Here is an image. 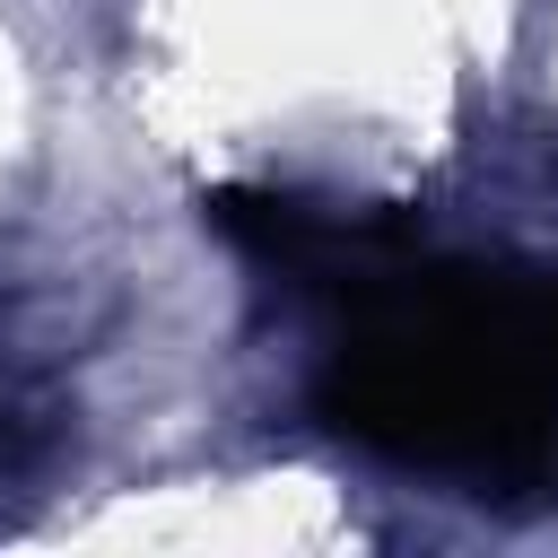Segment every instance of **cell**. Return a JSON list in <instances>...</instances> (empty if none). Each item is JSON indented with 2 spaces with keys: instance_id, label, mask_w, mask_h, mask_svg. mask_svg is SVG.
<instances>
[{
  "instance_id": "cell-2",
  "label": "cell",
  "mask_w": 558,
  "mask_h": 558,
  "mask_svg": "<svg viewBox=\"0 0 558 558\" xmlns=\"http://www.w3.org/2000/svg\"><path fill=\"white\" fill-rule=\"evenodd\" d=\"M52 453V427L26 410V401H0V480H17V471H35Z\"/></svg>"
},
{
  "instance_id": "cell-1",
  "label": "cell",
  "mask_w": 558,
  "mask_h": 558,
  "mask_svg": "<svg viewBox=\"0 0 558 558\" xmlns=\"http://www.w3.org/2000/svg\"><path fill=\"white\" fill-rule=\"evenodd\" d=\"M323 418L392 462L549 488L558 480V288L401 270L323 375Z\"/></svg>"
}]
</instances>
